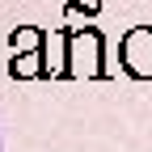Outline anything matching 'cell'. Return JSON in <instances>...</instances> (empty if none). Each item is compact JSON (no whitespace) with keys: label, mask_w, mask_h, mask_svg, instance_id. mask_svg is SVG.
<instances>
[{"label":"cell","mask_w":152,"mask_h":152,"mask_svg":"<svg viewBox=\"0 0 152 152\" xmlns=\"http://www.w3.org/2000/svg\"><path fill=\"white\" fill-rule=\"evenodd\" d=\"M118 55H123V68L135 76V80H148L152 76V26L127 30L123 42H118Z\"/></svg>","instance_id":"obj_1"}]
</instances>
